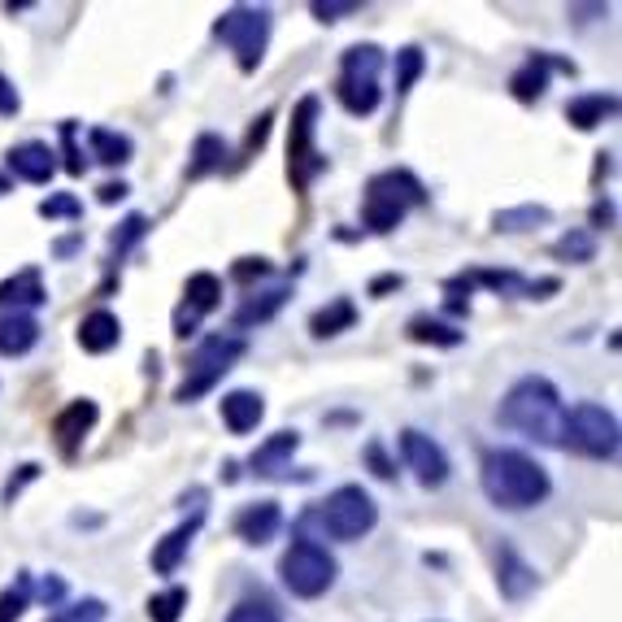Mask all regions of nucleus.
<instances>
[{
  "instance_id": "f257e3e1",
  "label": "nucleus",
  "mask_w": 622,
  "mask_h": 622,
  "mask_svg": "<svg viewBox=\"0 0 622 622\" xmlns=\"http://www.w3.org/2000/svg\"><path fill=\"white\" fill-rule=\"evenodd\" d=\"M479 483L497 510H536L553 492L549 470L518 448H488L479 462Z\"/></svg>"
},
{
  "instance_id": "f03ea898",
  "label": "nucleus",
  "mask_w": 622,
  "mask_h": 622,
  "mask_svg": "<svg viewBox=\"0 0 622 622\" xmlns=\"http://www.w3.org/2000/svg\"><path fill=\"white\" fill-rule=\"evenodd\" d=\"M497 422L510 427V431H523L527 440H540V444H553L562 448L566 444V409H562V392L545 379V374H527L518 379L501 409H497Z\"/></svg>"
},
{
  "instance_id": "7ed1b4c3",
  "label": "nucleus",
  "mask_w": 622,
  "mask_h": 622,
  "mask_svg": "<svg viewBox=\"0 0 622 622\" xmlns=\"http://www.w3.org/2000/svg\"><path fill=\"white\" fill-rule=\"evenodd\" d=\"M427 201V188L409 175V170H383L366 183V196H361V223L374 231V236H387L405 223V214L414 205Z\"/></svg>"
},
{
  "instance_id": "20e7f679",
  "label": "nucleus",
  "mask_w": 622,
  "mask_h": 622,
  "mask_svg": "<svg viewBox=\"0 0 622 622\" xmlns=\"http://www.w3.org/2000/svg\"><path fill=\"white\" fill-rule=\"evenodd\" d=\"M379 70H383V48L379 44H352V48H344L339 79H335V100L344 105V113L370 118L383 105Z\"/></svg>"
},
{
  "instance_id": "39448f33",
  "label": "nucleus",
  "mask_w": 622,
  "mask_h": 622,
  "mask_svg": "<svg viewBox=\"0 0 622 622\" xmlns=\"http://www.w3.org/2000/svg\"><path fill=\"white\" fill-rule=\"evenodd\" d=\"M271 31H275V17H271V9H258V4H236L214 22V35L236 52L240 74H253L262 65V57L271 48Z\"/></svg>"
},
{
  "instance_id": "423d86ee",
  "label": "nucleus",
  "mask_w": 622,
  "mask_h": 622,
  "mask_svg": "<svg viewBox=\"0 0 622 622\" xmlns=\"http://www.w3.org/2000/svg\"><path fill=\"white\" fill-rule=\"evenodd\" d=\"M244 352H249V344H244L240 335H205V339L196 344L192 361H188V379L175 387V400L188 405V400L214 392V387L223 383V374H227Z\"/></svg>"
},
{
  "instance_id": "0eeeda50",
  "label": "nucleus",
  "mask_w": 622,
  "mask_h": 622,
  "mask_svg": "<svg viewBox=\"0 0 622 622\" xmlns=\"http://www.w3.org/2000/svg\"><path fill=\"white\" fill-rule=\"evenodd\" d=\"M279 575H284V588L301 601H318L322 593H331L335 575H339V562L318 545V540H306L297 536L288 545V553L279 558Z\"/></svg>"
},
{
  "instance_id": "6e6552de",
  "label": "nucleus",
  "mask_w": 622,
  "mask_h": 622,
  "mask_svg": "<svg viewBox=\"0 0 622 622\" xmlns=\"http://www.w3.org/2000/svg\"><path fill=\"white\" fill-rule=\"evenodd\" d=\"M318 523L326 527L331 540L352 545V540H361V536H370L379 527V505H374V497L366 488L344 483V488L326 492V501L318 505Z\"/></svg>"
},
{
  "instance_id": "1a4fd4ad",
  "label": "nucleus",
  "mask_w": 622,
  "mask_h": 622,
  "mask_svg": "<svg viewBox=\"0 0 622 622\" xmlns=\"http://www.w3.org/2000/svg\"><path fill=\"white\" fill-rule=\"evenodd\" d=\"M566 448H579L584 457H597V462H614L619 457V418H614V409H606L597 400H579L566 414Z\"/></svg>"
},
{
  "instance_id": "9d476101",
  "label": "nucleus",
  "mask_w": 622,
  "mask_h": 622,
  "mask_svg": "<svg viewBox=\"0 0 622 622\" xmlns=\"http://www.w3.org/2000/svg\"><path fill=\"white\" fill-rule=\"evenodd\" d=\"M313 131H318V96H306L292 109V131H288V179L297 192H306L313 179L326 170L322 153L313 148Z\"/></svg>"
},
{
  "instance_id": "9b49d317",
  "label": "nucleus",
  "mask_w": 622,
  "mask_h": 622,
  "mask_svg": "<svg viewBox=\"0 0 622 622\" xmlns=\"http://www.w3.org/2000/svg\"><path fill=\"white\" fill-rule=\"evenodd\" d=\"M396 444H400V457H405V466L414 470V479L422 483V488H444L448 483V453L431 440V435H422L418 427H405L400 435H396Z\"/></svg>"
},
{
  "instance_id": "f8f14e48",
  "label": "nucleus",
  "mask_w": 622,
  "mask_h": 622,
  "mask_svg": "<svg viewBox=\"0 0 622 622\" xmlns=\"http://www.w3.org/2000/svg\"><path fill=\"white\" fill-rule=\"evenodd\" d=\"M218 306H223V279L210 275V271H196V275L188 279V288H183L179 310H175V335H179V339L196 335L201 318H210Z\"/></svg>"
},
{
  "instance_id": "ddd939ff",
  "label": "nucleus",
  "mask_w": 622,
  "mask_h": 622,
  "mask_svg": "<svg viewBox=\"0 0 622 622\" xmlns=\"http://www.w3.org/2000/svg\"><path fill=\"white\" fill-rule=\"evenodd\" d=\"M96 418H100V409H96V400H70L57 418H52V440H57V448H61V457H74L79 453V444L87 440V431L96 427Z\"/></svg>"
},
{
  "instance_id": "4468645a",
  "label": "nucleus",
  "mask_w": 622,
  "mask_h": 622,
  "mask_svg": "<svg viewBox=\"0 0 622 622\" xmlns=\"http://www.w3.org/2000/svg\"><path fill=\"white\" fill-rule=\"evenodd\" d=\"M279 527H284L279 501H253V505H244V510L236 514V536H240L244 545H253V549L271 545V540L279 536Z\"/></svg>"
},
{
  "instance_id": "2eb2a0df",
  "label": "nucleus",
  "mask_w": 622,
  "mask_h": 622,
  "mask_svg": "<svg viewBox=\"0 0 622 622\" xmlns=\"http://www.w3.org/2000/svg\"><path fill=\"white\" fill-rule=\"evenodd\" d=\"M4 162H9L13 179H22V183H48V179H52V170H57V153H52L44 140L13 144V148L4 153Z\"/></svg>"
},
{
  "instance_id": "dca6fc26",
  "label": "nucleus",
  "mask_w": 622,
  "mask_h": 622,
  "mask_svg": "<svg viewBox=\"0 0 622 622\" xmlns=\"http://www.w3.org/2000/svg\"><path fill=\"white\" fill-rule=\"evenodd\" d=\"M566 70V74H575V61H553L549 52H536V57H527V65L523 70H514V79H510V92L523 100V105H536L540 96H545V87H549V70Z\"/></svg>"
},
{
  "instance_id": "f3484780",
  "label": "nucleus",
  "mask_w": 622,
  "mask_h": 622,
  "mask_svg": "<svg viewBox=\"0 0 622 622\" xmlns=\"http://www.w3.org/2000/svg\"><path fill=\"white\" fill-rule=\"evenodd\" d=\"M74 339H79V348H83V352H92V357H105V352H113V348L122 344V322H118V313L92 310L87 318H83V322H79Z\"/></svg>"
},
{
  "instance_id": "a211bd4d",
  "label": "nucleus",
  "mask_w": 622,
  "mask_h": 622,
  "mask_svg": "<svg viewBox=\"0 0 622 622\" xmlns=\"http://www.w3.org/2000/svg\"><path fill=\"white\" fill-rule=\"evenodd\" d=\"M218 409H223V422H227V431H231V435H249V431H258V422L266 418V400H262V392H249V387L227 392Z\"/></svg>"
},
{
  "instance_id": "6ab92c4d",
  "label": "nucleus",
  "mask_w": 622,
  "mask_h": 622,
  "mask_svg": "<svg viewBox=\"0 0 622 622\" xmlns=\"http://www.w3.org/2000/svg\"><path fill=\"white\" fill-rule=\"evenodd\" d=\"M619 113V96L614 92H584V96H571L566 100V122L575 131H597L606 118Z\"/></svg>"
},
{
  "instance_id": "aec40b11",
  "label": "nucleus",
  "mask_w": 622,
  "mask_h": 622,
  "mask_svg": "<svg viewBox=\"0 0 622 622\" xmlns=\"http://www.w3.org/2000/svg\"><path fill=\"white\" fill-rule=\"evenodd\" d=\"M497 588H501V597H510V601H527V597L536 593V571H531L510 545H501V553H497Z\"/></svg>"
},
{
  "instance_id": "412c9836",
  "label": "nucleus",
  "mask_w": 622,
  "mask_h": 622,
  "mask_svg": "<svg viewBox=\"0 0 622 622\" xmlns=\"http://www.w3.org/2000/svg\"><path fill=\"white\" fill-rule=\"evenodd\" d=\"M39 344V322L35 313L13 310L0 313V357H26Z\"/></svg>"
},
{
  "instance_id": "4be33fe9",
  "label": "nucleus",
  "mask_w": 622,
  "mask_h": 622,
  "mask_svg": "<svg viewBox=\"0 0 622 622\" xmlns=\"http://www.w3.org/2000/svg\"><path fill=\"white\" fill-rule=\"evenodd\" d=\"M201 523H205V514L196 510V514H192L183 527H175V531H170V536H166V540L153 549V571H157V575H175V571H179V562H183V553H188L192 536L201 531Z\"/></svg>"
},
{
  "instance_id": "5701e85b",
  "label": "nucleus",
  "mask_w": 622,
  "mask_h": 622,
  "mask_svg": "<svg viewBox=\"0 0 622 622\" xmlns=\"http://www.w3.org/2000/svg\"><path fill=\"white\" fill-rule=\"evenodd\" d=\"M288 297H292V292H288L284 284H279V288H271V292H253V297H244V306H240V310L231 313V322H236L240 331H244V326H262V322H271L275 313L288 306Z\"/></svg>"
},
{
  "instance_id": "b1692460",
  "label": "nucleus",
  "mask_w": 622,
  "mask_h": 622,
  "mask_svg": "<svg viewBox=\"0 0 622 622\" xmlns=\"http://www.w3.org/2000/svg\"><path fill=\"white\" fill-rule=\"evenodd\" d=\"M297 448H301V435H297V431H275V435L249 457V466H253V475H279V466L292 462Z\"/></svg>"
},
{
  "instance_id": "393cba45",
  "label": "nucleus",
  "mask_w": 622,
  "mask_h": 622,
  "mask_svg": "<svg viewBox=\"0 0 622 622\" xmlns=\"http://www.w3.org/2000/svg\"><path fill=\"white\" fill-rule=\"evenodd\" d=\"M405 335H409L414 344H435V348H457V344L466 339V331H457L453 322H440V318H431V313H414L409 326H405Z\"/></svg>"
},
{
  "instance_id": "a878e982",
  "label": "nucleus",
  "mask_w": 622,
  "mask_h": 622,
  "mask_svg": "<svg viewBox=\"0 0 622 622\" xmlns=\"http://www.w3.org/2000/svg\"><path fill=\"white\" fill-rule=\"evenodd\" d=\"M44 301H48V292H44L35 266H26L22 275H13V279L0 284V306H13V310H17V306H31V310H35V306H44Z\"/></svg>"
},
{
  "instance_id": "bb28decb",
  "label": "nucleus",
  "mask_w": 622,
  "mask_h": 622,
  "mask_svg": "<svg viewBox=\"0 0 622 622\" xmlns=\"http://www.w3.org/2000/svg\"><path fill=\"white\" fill-rule=\"evenodd\" d=\"M357 322V306L348 301V297H335V301H326L322 310L310 313V331L318 339H331V335H339V331H348Z\"/></svg>"
},
{
  "instance_id": "cd10ccee",
  "label": "nucleus",
  "mask_w": 622,
  "mask_h": 622,
  "mask_svg": "<svg viewBox=\"0 0 622 622\" xmlns=\"http://www.w3.org/2000/svg\"><path fill=\"white\" fill-rule=\"evenodd\" d=\"M92 157L96 162H105V166H127L131 162V153H135V144H131V135H122V131H109V127H92Z\"/></svg>"
},
{
  "instance_id": "c85d7f7f",
  "label": "nucleus",
  "mask_w": 622,
  "mask_h": 622,
  "mask_svg": "<svg viewBox=\"0 0 622 622\" xmlns=\"http://www.w3.org/2000/svg\"><path fill=\"white\" fill-rule=\"evenodd\" d=\"M227 166V144H223V135H196V144H192V162H188V179H205V175H214V170H223Z\"/></svg>"
},
{
  "instance_id": "c756f323",
  "label": "nucleus",
  "mask_w": 622,
  "mask_h": 622,
  "mask_svg": "<svg viewBox=\"0 0 622 622\" xmlns=\"http://www.w3.org/2000/svg\"><path fill=\"white\" fill-rule=\"evenodd\" d=\"M549 253H553L558 262H575V266H584V262H593V258H597V236H593V231H584V227H575V231H566Z\"/></svg>"
},
{
  "instance_id": "7c9ffc66",
  "label": "nucleus",
  "mask_w": 622,
  "mask_h": 622,
  "mask_svg": "<svg viewBox=\"0 0 622 622\" xmlns=\"http://www.w3.org/2000/svg\"><path fill=\"white\" fill-rule=\"evenodd\" d=\"M553 214L545 210V205H518V210H501L497 218H492V227L497 231H505V236H514V231H531V227H540V223H549Z\"/></svg>"
},
{
  "instance_id": "2f4dec72",
  "label": "nucleus",
  "mask_w": 622,
  "mask_h": 622,
  "mask_svg": "<svg viewBox=\"0 0 622 622\" xmlns=\"http://www.w3.org/2000/svg\"><path fill=\"white\" fill-rule=\"evenodd\" d=\"M109 619V606L100 597H83V601H70L61 610H52L48 622H105Z\"/></svg>"
},
{
  "instance_id": "473e14b6",
  "label": "nucleus",
  "mask_w": 622,
  "mask_h": 622,
  "mask_svg": "<svg viewBox=\"0 0 622 622\" xmlns=\"http://www.w3.org/2000/svg\"><path fill=\"white\" fill-rule=\"evenodd\" d=\"M188 610V588H166L148 601V622H179Z\"/></svg>"
},
{
  "instance_id": "72a5a7b5",
  "label": "nucleus",
  "mask_w": 622,
  "mask_h": 622,
  "mask_svg": "<svg viewBox=\"0 0 622 622\" xmlns=\"http://www.w3.org/2000/svg\"><path fill=\"white\" fill-rule=\"evenodd\" d=\"M422 70H427L422 48H418V44H405V48L396 52V92H409V87L422 79Z\"/></svg>"
},
{
  "instance_id": "f704fd0d",
  "label": "nucleus",
  "mask_w": 622,
  "mask_h": 622,
  "mask_svg": "<svg viewBox=\"0 0 622 622\" xmlns=\"http://www.w3.org/2000/svg\"><path fill=\"white\" fill-rule=\"evenodd\" d=\"M148 227H153V223H148L144 214H131V218H122V227H118V231H113V240H109V249H113V262H118V258H127V253H131V249H135V244L148 236Z\"/></svg>"
},
{
  "instance_id": "c9c22d12",
  "label": "nucleus",
  "mask_w": 622,
  "mask_h": 622,
  "mask_svg": "<svg viewBox=\"0 0 622 622\" xmlns=\"http://www.w3.org/2000/svg\"><path fill=\"white\" fill-rule=\"evenodd\" d=\"M26 601H31V575H17V584L0 593V622H17V619H22Z\"/></svg>"
},
{
  "instance_id": "e433bc0d",
  "label": "nucleus",
  "mask_w": 622,
  "mask_h": 622,
  "mask_svg": "<svg viewBox=\"0 0 622 622\" xmlns=\"http://www.w3.org/2000/svg\"><path fill=\"white\" fill-rule=\"evenodd\" d=\"M227 622H284V614H279V606H271V601H240V606L227 614Z\"/></svg>"
},
{
  "instance_id": "4c0bfd02",
  "label": "nucleus",
  "mask_w": 622,
  "mask_h": 622,
  "mask_svg": "<svg viewBox=\"0 0 622 622\" xmlns=\"http://www.w3.org/2000/svg\"><path fill=\"white\" fill-rule=\"evenodd\" d=\"M83 214V205H79V196H70V192H57V196H48V201H39V218H79Z\"/></svg>"
},
{
  "instance_id": "58836bf2",
  "label": "nucleus",
  "mask_w": 622,
  "mask_h": 622,
  "mask_svg": "<svg viewBox=\"0 0 622 622\" xmlns=\"http://www.w3.org/2000/svg\"><path fill=\"white\" fill-rule=\"evenodd\" d=\"M61 140H65V170L79 179V175L87 170V157H83L79 144H74V122H61Z\"/></svg>"
},
{
  "instance_id": "ea45409f",
  "label": "nucleus",
  "mask_w": 622,
  "mask_h": 622,
  "mask_svg": "<svg viewBox=\"0 0 622 622\" xmlns=\"http://www.w3.org/2000/svg\"><path fill=\"white\" fill-rule=\"evenodd\" d=\"M357 9H361L357 0H344V4H339V0H331V4H326V0H313L310 4V13L318 22H339L344 13H357Z\"/></svg>"
},
{
  "instance_id": "a19ab883",
  "label": "nucleus",
  "mask_w": 622,
  "mask_h": 622,
  "mask_svg": "<svg viewBox=\"0 0 622 622\" xmlns=\"http://www.w3.org/2000/svg\"><path fill=\"white\" fill-rule=\"evenodd\" d=\"M271 122H275V113H262V118L249 127V140H244V157L262 153V144H266V135H271Z\"/></svg>"
},
{
  "instance_id": "79ce46f5",
  "label": "nucleus",
  "mask_w": 622,
  "mask_h": 622,
  "mask_svg": "<svg viewBox=\"0 0 622 622\" xmlns=\"http://www.w3.org/2000/svg\"><path fill=\"white\" fill-rule=\"evenodd\" d=\"M231 275H236L240 284H253V279H262V275H271V262H266V258H240Z\"/></svg>"
},
{
  "instance_id": "37998d69",
  "label": "nucleus",
  "mask_w": 622,
  "mask_h": 622,
  "mask_svg": "<svg viewBox=\"0 0 622 622\" xmlns=\"http://www.w3.org/2000/svg\"><path fill=\"white\" fill-rule=\"evenodd\" d=\"M17 109H22V96H17V87L0 74V118H13Z\"/></svg>"
},
{
  "instance_id": "c03bdc74",
  "label": "nucleus",
  "mask_w": 622,
  "mask_h": 622,
  "mask_svg": "<svg viewBox=\"0 0 622 622\" xmlns=\"http://www.w3.org/2000/svg\"><path fill=\"white\" fill-rule=\"evenodd\" d=\"M35 475H39V466H22V475H17V479H9V488H4V501H13V497L22 492V483H31Z\"/></svg>"
},
{
  "instance_id": "a18cd8bd",
  "label": "nucleus",
  "mask_w": 622,
  "mask_h": 622,
  "mask_svg": "<svg viewBox=\"0 0 622 622\" xmlns=\"http://www.w3.org/2000/svg\"><path fill=\"white\" fill-rule=\"evenodd\" d=\"M39 597H44L48 606H57V601L65 597V584H61V579H44V584H39Z\"/></svg>"
},
{
  "instance_id": "49530a36",
  "label": "nucleus",
  "mask_w": 622,
  "mask_h": 622,
  "mask_svg": "<svg viewBox=\"0 0 622 622\" xmlns=\"http://www.w3.org/2000/svg\"><path fill=\"white\" fill-rule=\"evenodd\" d=\"M127 192H131V188H127L122 179H118V183H105V188H100V205H113V201H122Z\"/></svg>"
},
{
  "instance_id": "de8ad7c7",
  "label": "nucleus",
  "mask_w": 622,
  "mask_h": 622,
  "mask_svg": "<svg viewBox=\"0 0 622 622\" xmlns=\"http://www.w3.org/2000/svg\"><path fill=\"white\" fill-rule=\"evenodd\" d=\"M366 457L374 462V475H379V479H392V475H396V470H392V466L383 462V453H379V444H370V448H366Z\"/></svg>"
},
{
  "instance_id": "09e8293b",
  "label": "nucleus",
  "mask_w": 622,
  "mask_h": 622,
  "mask_svg": "<svg viewBox=\"0 0 622 622\" xmlns=\"http://www.w3.org/2000/svg\"><path fill=\"white\" fill-rule=\"evenodd\" d=\"M400 284H405L400 275H383V279L370 284V297H383V292H392V288H400Z\"/></svg>"
},
{
  "instance_id": "8fccbe9b",
  "label": "nucleus",
  "mask_w": 622,
  "mask_h": 622,
  "mask_svg": "<svg viewBox=\"0 0 622 622\" xmlns=\"http://www.w3.org/2000/svg\"><path fill=\"white\" fill-rule=\"evenodd\" d=\"M593 223H597V227H610V223H614V205L597 201V210H593Z\"/></svg>"
},
{
  "instance_id": "3c124183",
  "label": "nucleus",
  "mask_w": 622,
  "mask_h": 622,
  "mask_svg": "<svg viewBox=\"0 0 622 622\" xmlns=\"http://www.w3.org/2000/svg\"><path fill=\"white\" fill-rule=\"evenodd\" d=\"M4 192H13V183H9L4 175H0V196H4Z\"/></svg>"
}]
</instances>
